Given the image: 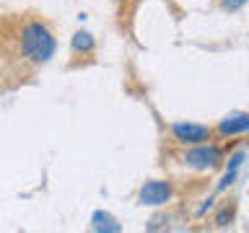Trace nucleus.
I'll return each mask as SVG.
<instances>
[{"label": "nucleus", "instance_id": "f03ea898", "mask_svg": "<svg viewBox=\"0 0 249 233\" xmlns=\"http://www.w3.org/2000/svg\"><path fill=\"white\" fill-rule=\"evenodd\" d=\"M223 161V150L213 143H200V145H190V150H184L182 155V163L190 166L195 171H208V168H215L221 166Z\"/></svg>", "mask_w": 249, "mask_h": 233}, {"label": "nucleus", "instance_id": "f257e3e1", "mask_svg": "<svg viewBox=\"0 0 249 233\" xmlns=\"http://www.w3.org/2000/svg\"><path fill=\"white\" fill-rule=\"evenodd\" d=\"M54 34L42 18H18V50L26 70L47 65L54 54Z\"/></svg>", "mask_w": 249, "mask_h": 233}, {"label": "nucleus", "instance_id": "7ed1b4c3", "mask_svg": "<svg viewBox=\"0 0 249 233\" xmlns=\"http://www.w3.org/2000/svg\"><path fill=\"white\" fill-rule=\"evenodd\" d=\"M171 137L177 140L179 145H200V143H210L213 140V127L208 124H195V122H177L169 127Z\"/></svg>", "mask_w": 249, "mask_h": 233}, {"label": "nucleus", "instance_id": "0eeeda50", "mask_svg": "<svg viewBox=\"0 0 249 233\" xmlns=\"http://www.w3.org/2000/svg\"><path fill=\"white\" fill-rule=\"evenodd\" d=\"M114 220L109 215H104V213H96L93 215V228L96 231H120V225H112Z\"/></svg>", "mask_w": 249, "mask_h": 233}, {"label": "nucleus", "instance_id": "6e6552de", "mask_svg": "<svg viewBox=\"0 0 249 233\" xmlns=\"http://www.w3.org/2000/svg\"><path fill=\"white\" fill-rule=\"evenodd\" d=\"M233 215H236V205H226L221 213L215 215V225H221V228H223V225H229L233 220Z\"/></svg>", "mask_w": 249, "mask_h": 233}, {"label": "nucleus", "instance_id": "39448f33", "mask_svg": "<svg viewBox=\"0 0 249 233\" xmlns=\"http://www.w3.org/2000/svg\"><path fill=\"white\" fill-rule=\"evenodd\" d=\"M213 132L218 137H233V135H241V132H249V114L236 112V114L223 116L218 122V127H213Z\"/></svg>", "mask_w": 249, "mask_h": 233}, {"label": "nucleus", "instance_id": "20e7f679", "mask_svg": "<svg viewBox=\"0 0 249 233\" xmlns=\"http://www.w3.org/2000/svg\"><path fill=\"white\" fill-rule=\"evenodd\" d=\"M171 194H174V186L171 182H159V179H153V182H145L140 186V205H148V207H159V205H166L171 200Z\"/></svg>", "mask_w": 249, "mask_h": 233}, {"label": "nucleus", "instance_id": "423d86ee", "mask_svg": "<svg viewBox=\"0 0 249 233\" xmlns=\"http://www.w3.org/2000/svg\"><path fill=\"white\" fill-rule=\"evenodd\" d=\"M93 50H96V42H93L91 31H75V34H73V52L91 54Z\"/></svg>", "mask_w": 249, "mask_h": 233}, {"label": "nucleus", "instance_id": "1a4fd4ad", "mask_svg": "<svg viewBox=\"0 0 249 233\" xmlns=\"http://www.w3.org/2000/svg\"><path fill=\"white\" fill-rule=\"evenodd\" d=\"M244 5H247V0H221V8L229 11V13L239 11V8H244Z\"/></svg>", "mask_w": 249, "mask_h": 233}]
</instances>
